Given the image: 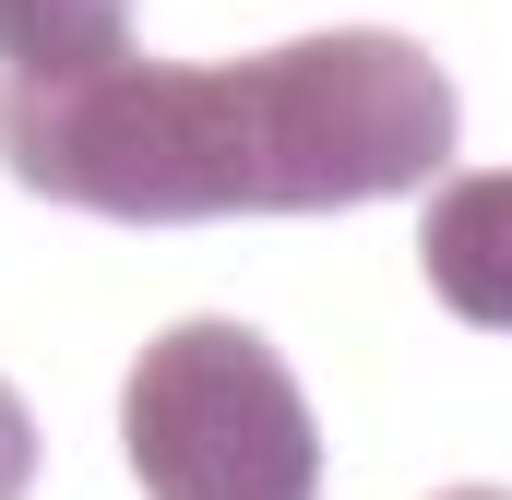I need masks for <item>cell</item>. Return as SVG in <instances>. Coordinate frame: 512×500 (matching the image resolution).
<instances>
[{
	"instance_id": "1",
	"label": "cell",
	"mask_w": 512,
	"mask_h": 500,
	"mask_svg": "<svg viewBox=\"0 0 512 500\" xmlns=\"http://www.w3.org/2000/svg\"><path fill=\"white\" fill-rule=\"evenodd\" d=\"M453 72L382 36H286L251 60H143L96 84H0V167L108 227H215V215H346L453 167Z\"/></svg>"
},
{
	"instance_id": "6",
	"label": "cell",
	"mask_w": 512,
	"mask_h": 500,
	"mask_svg": "<svg viewBox=\"0 0 512 500\" xmlns=\"http://www.w3.org/2000/svg\"><path fill=\"white\" fill-rule=\"evenodd\" d=\"M441 500H512V489H441Z\"/></svg>"
},
{
	"instance_id": "3",
	"label": "cell",
	"mask_w": 512,
	"mask_h": 500,
	"mask_svg": "<svg viewBox=\"0 0 512 500\" xmlns=\"http://www.w3.org/2000/svg\"><path fill=\"white\" fill-rule=\"evenodd\" d=\"M417 274H429V298H441L453 322L512 334V167L453 179V191L429 203V227H417Z\"/></svg>"
},
{
	"instance_id": "5",
	"label": "cell",
	"mask_w": 512,
	"mask_h": 500,
	"mask_svg": "<svg viewBox=\"0 0 512 500\" xmlns=\"http://www.w3.org/2000/svg\"><path fill=\"white\" fill-rule=\"evenodd\" d=\"M24 477H36V417H24V393L0 381V500H24Z\"/></svg>"
},
{
	"instance_id": "2",
	"label": "cell",
	"mask_w": 512,
	"mask_h": 500,
	"mask_svg": "<svg viewBox=\"0 0 512 500\" xmlns=\"http://www.w3.org/2000/svg\"><path fill=\"white\" fill-rule=\"evenodd\" d=\"M143 500H322V429L251 322H167L120 381Z\"/></svg>"
},
{
	"instance_id": "4",
	"label": "cell",
	"mask_w": 512,
	"mask_h": 500,
	"mask_svg": "<svg viewBox=\"0 0 512 500\" xmlns=\"http://www.w3.org/2000/svg\"><path fill=\"white\" fill-rule=\"evenodd\" d=\"M131 60V0H0V84H96Z\"/></svg>"
}]
</instances>
